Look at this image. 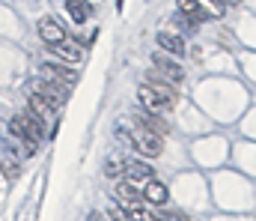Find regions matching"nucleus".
Listing matches in <instances>:
<instances>
[{
	"instance_id": "16",
	"label": "nucleus",
	"mask_w": 256,
	"mask_h": 221,
	"mask_svg": "<svg viewBox=\"0 0 256 221\" xmlns=\"http://www.w3.org/2000/svg\"><path fill=\"white\" fill-rule=\"evenodd\" d=\"M126 215L128 221H149V209L140 200H134V203H126Z\"/></svg>"
},
{
	"instance_id": "18",
	"label": "nucleus",
	"mask_w": 256,
	"mask_h": 221,
	"mask_svg": "<svg viewBox=\"0 0 256 221\" xmlns=\"http://www.w3.org/2000/svg\"><path fill=\"white\" fill-rule=\"evenodd\" d=\"M104 173H108V176H122V161L110 158V161L104 164Z\"/></svg>"
},
{
	"instance_id": "4",
	"label": "nucleus",
	"mask_w": 256,
	"mask_h": 221,
	"mask_svg": "<svg viewBox=\"0 0 256 221\" xmlns=\"http://www.w3.org/2000/svg\"><path fill=\"white\" fill-rule=\"evenodd\" d=\"M152 72L161 75L164 81H170V84H182L185 81V69L173 60V54H167V51H158V54H152Z\"/></svg>"
},
{
	"instance_id": "11",
	"label": "nucleus",
	"mask_w": 256,
	"mask_h": 221,
	"mask_svg": "<svg viewBox=\"0 0 256 221\" xmlns=\"http://www.w3.org/2000/svg\"><path fill=\"white\" fill-rule=\"evenodd\" d=\"M155 42L161 45V51H167V54H173V57H182V54H185V39H182L179 33L161 30V33L155 36Z\"/></svg>"
},
{
	"instance_id": "1",
	"label": "nucleus",
	"mask_w": 256,
	"mask_h": 221,
	"mask_svg": "<svg viewBox=\"0 0 256 221\" xmlns=\"http://www.w3.org/2000/svg\"><path fill=\"white\" fill-rule=\"evenodd\" d=\"M9 132H12L18 141H24L27 149L33 152V149H36V141L45 135V120H42L33 108H27V111L15 114V117L9 120Z\"/></svg>"
},
{
	"instance_id": "8",
	"label": "nucleus",
	"mask_w": 256,
	"mask_h": 221,
	"mask_svg": "<svg viewBox=\"0 0 256 221\" xmlns=\"http://www.w3.org/2000/svg\"><path fill=\"white\" fill-rule=\"evenodd\" d=\"M39 78H51V81H60L66 87H72V84L78 81V72L68 69V66H63V63H42V66H39Z\"/></svg>"
},
{
	"instance_id": "15",
	"label": "nucleus",
	"mask_w": 256,
	"mask_h": 221,
	"mask_svg": "<svg viewBox=\"0 0 256 221\" xmlns=\"http://www.w3.org/2000/svg\"><path fill=\"white\" fill-rule=\"evenodd\" d=\"M116 197H120V200H126V203H134V200H140L143 194H140V188H137V185H131V182L122 179V182H116Z\"/></svg>"
},
{
	"instance_id": "3",
	"label": "nucleus",
	"mask_w": 256,
	"mask_h": 221,
	"mask_svg": "<svg viewBox=\"0 0 256 221\" xmlns=\"http://www.w3.org/2000/svg\"><path fill=\"white\" fill-rule=\"evenodd\" d=\"M68 90H72V87H66L60 81H51V78H36V81L30 84V93H36L39 99H45L54 111L63 108V102L68 99Z\"/></svg>"
},
{
	"instance_id": "10",
	"label": "nucleus",
	"mask_w": 256,
	"mask_h": 221,
	"mask_svg": "<svg viewBox=\"0 0 256 221\" xmlns=\"http://www.w3.org/2000/svg\"><path fill=\"white\" fill-rule=\"evenodd\" d=\"M48 51H51L54 57L66 60L68 66H72V63H80V57H84V51L78 48V42H72L68 36H66L63 42H54V45H48Z\"/></svg>"
},
{
	"instance_id": "7",
	"label": "nucleus",
	"mask_w": 256,
	"mask_h": 221,
	"mask_svg": "<svg viewBox=\"0 0 256 221\" xmlns=\"http://www.w3.org/2000/svg\"><path fill=\"white\" fill-rule=\"evenodd\" d=\"M152 167L143 164V161H122V179L131 182V185H146L152 179Z\"/></svg>"
},
{
	"instance_id": "12",
	"label": "nucleus",
	"mask_w": 256,
	"mask_h": 221,
	"mask_svg": "<svg viewBox=\"0 0 256 221\" xmlns=\"http://www.w3.org/2000/svg\"><path fill=\"white\" fill-rule=\"evenodd\" d=\"M143 197L149 200V206H161V203H167V185L152 176V179L143 185Z\"/></svg>"
},
{
	"instance_id": "14",
	"label": "nucleus",
	"mask_w": 256,
	"mask_h": 221,
	"mask_svg": "<svg viewBox=\"0 0 256 221\" xmlns=\"http://www.w3.org/2000/svg\"><path fill=\"white\" fill-rule=\"evenodd\" d=\"M66 9H68L72 21H78V24H84V21L90 18V12H92L86 0H68V3H66Z\"/></svg>"
},
{
	"instance_id": "13",
	"label": "nucleus",
	"mask_w": 256,
	"mask_h": 221,
	"mask_svg": "<svg viewBox=\"0 0 256 221\" xmlns=\"http://www.w3.org/2000/svg\"><path fill=\"white\" fill-rule=\"evenodd\" d=\"M134 120H137L140 126H146V129H152V132H158V135H167V132H170V126H167L158 114H152V111H140Z\"/></svg>"
},
{
	"instance_id": "2",
	"label": "nucleus",
	"mask_w": 256,
	"mask_h": 221,
	"mask_svg": "<svg viewBox=\"0 0 256 221\" xmlns=\"http://www.w3.org/2000/svg\"><path fill=\"white\" fill-rule=\"evenodd\" d=\"M131 144L134 149L140 152V155H146V158H155V155H161L164 152V135H158V132H152V129H146V126H134L131 129Z\"/></svg>"
},
{
	"instance_id": "5",
	"label": "nucleus",
	"mask_w": 256,
	"mask_h": 221,
	"mask_svg": "<svg viewBox=\"0 0 256 221\" xmlns=\"http://www.w3.org/2000/svg\"><path fill=\"white\" fill-rule=\"evenodd\" d=\"M36 30H39V39L45 42V45H54V42H63L66 36V27L54 18V15H42L39 18V24H36Z\"/></svg>"
},
{
	"instance_id": "6",
	"label": "nucleus",
	"mask_w": 256,
	"mask_h": 221,
	"mask_svg": "<svg viewBox=\"0 0 256 221\" xmlns=\"http://www.w3.org/2000/svg\"><path fill=\"white\" fill-rule=\"evenodd\" d=\"M137 99H140L143 111H152V114H167V111H173V102H167L164 96H158V93H155V90H149L146 84H143V87H137Z\"/></svg>"
},
{
	"instance_id": "19",
	"label": "nucleus",
	"mask_w": 256,
	"mask_h": 221,
	"mask_svg": "<svg viewBox=\"0 0 256 221\" xmlns=\"http://www.w3.org/2000/svg\"><path fill=\"white\" fill-rule=\"evenodd\" d=\"M114 221H128V215H126V209H120V206H110V212H108Z\"/></svg>"
},
{
	"instance_id": "9",
	"label": "nucleus",
	"mask_w": 256,
	"mask_h": 221,
	"mask_svg": "<svg viewBox=\"0 0 256 221\" xmlns=\"http://www.w3.org/2000/svg\"><path fill=\"white\" fill-rule=\"evenodd\" d=\"M179 6V12L191 21V24H202V21H208V18H214L212 12H208V6L202 3V0H179L176 3Z\"/></svg>"
},
{
	"instance_id": "17",
	"label": "nucleus",
	"mask_w": 256,
	"mask_h": 221,
	"mask_svg": "<svg viewBox=\"0 0 256 221\" xmlns=\"http://www.w3.org/2000/svg\"><path fill=\"white\" fill-rule=\"evenodd\" d=\"M149 221H182V215L173 212V209H164V203H161V206H155L149 212Z\"/></svg>"
}]
</instances>
